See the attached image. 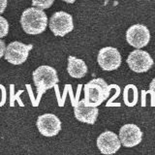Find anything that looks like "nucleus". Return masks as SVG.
Segmentation results:
<instances>
[{
  "instance_id": "obj_1",
  "label": "nucleus",
  "mask_w": 155,
  "mask_h": 155,
  "mask_svg": "<svg viewBox=\"0 0 155 155\" xmlns=\"http://www.w3.org/2000/svg\"><path fill=\"white\" fill-rule=\"evenodd\" d=\"M21 24L23 31L30 35H38L46 30L48 17L40 8H27L21 17Z\"/></svg>"
},
{
  "instance_id": "obj_2",
  "label": "nucleus",
  "mask_w": 155,
  "mask_h": 155,
  "mask_svg": "<svg viewBox=\"0 0 155 155\" xmlns=\"http://www.w3.org/2000/svg\"><path fill=\"white\" fill-rule=\"evenodd\" d=\"M113 85H109L101 78L91 80L84 85V99L87 105L92 107L100 106L109 98L110 91Z\"/></svg>"
},
{
  "instance_id": "obj_3",
  "label": "nucleus",
  "mask_w": 155,
  "mask_h": 155,
  "mask_svg": "<svg viewBox=\"0 0 155 155\" xmlns=\"http://www.w3.org/2000/svg\"><path fill=\"white\" fill-rule=\"evenodd\" d=\"M33 81L37 87V93H38V100L40 97L45 93V92L52 88L53 86L58 84V76L57 72L53 67L43 65L38 67L37 69L33 72Z\"/></svg>"
},
{
  "instance_id": "obj_4",
  "label": "nucleus",
  "mask_w": 155,
  "mask_h": 155,
  "mask_svg": "<svg viewBox=\"0 0 155 155\" xmlns=\"http://www.w3.org/2000/svg\"><path fill=\"white\" fill-rule=\"evenodd\" d=\"M48 26L55 36L63 37L74 30L73 17L70 14L63 11L55 12L50 18Z\"/></svg>"
},
{
  "instance_id": "obj_5",
  "label": "nucleus",
  "mask_w": 155,
  "mask_h": 155,
  "mask_svg": "<svg viewBox=\"0 0 155 155\" xmlns=\"http://www.w3.org/2000/svg\"><path fill=\"white\" fill-rule=\"evenodd\" d=\"M97 61L104 71H114L120 67L122 58L117 48L105 47L99 51Z\"/></svg>"
},
{
  "instance_id": "obj_6",
  "label": "nucleus",
  "mask_w": 155,
  "mask_h": 155,
  "mask_svg": "<svg viewBox=\"0 0 155 155\" xmlns=\"http://www.w3.org/2000/svg\"><path fill=\"white\" fill-rule=\"evenodd\" d=\"M126 62L130 69L136 73L147 72L154 64V61L149 53L140 48L131 51Z\"/></svg>"
},
{
  "instance_id": "obj_7",
  "label": "nucleus",
  "mask_w": 155,
  "mask_h": 155,
  "mask_svg": "<svg viewBox=\"0 0 155 155\" xmlns=\"http://www.w3.org/2000/svg\"><path fill=\"white\" fill-rule=\"evenodd\" d=\"M32 45H25L18 41L12 42L6 48L4 57L11 64L21 65L26 61L29 51L32 50Z\"/></svg>"
},
{
  "instance_id": "obj_8",
  "label": "nucleus",
  "mask_w": 155,
  "mask_h": 155,
  "mask_svg": "<svg viewBox=\"0 0 155 155\" xmlns=\"http://www.w3.org/2000/svg\"><path fill=\"white\" fill-rule=\"evenodd\" d=\"M126 41L131 47L135 48H142L150 41V32L143 24L136 23L130 26L126 31Z\"/></svg>"
},
{
  "instance_id": "obj_9",
  "label": "nucleus",
  "mask_w": 155,
  "mask_h": 155,
  "mask_svg": "<svg viewBox=\"0 0 155 155\" xmlns=\"http://www.w3.org/2000/svg\"><path fill=\"white\" fill-rule=\"evenodd\" d=\"M37 128L43 136L53 137L61 131V121L53 114H42L37 119Z\"/></svg>"
},
{
  "instance_id": "obj_10",
  "label": "nucleus",
  "mask_w": 155,
  "mask_h": 155,
  "mask_svg": "<svg viewBox=\"0 0 155 155\" xmlns=\"http://www.w3.org/2000/svg\"><path fill=\"white\" fill-rule=\"evenodd\" d=\"M119 139L123 147H133L142 142L143 132L136 124H124L119 130Z\"/></svg>"
},
{
  "instance_id": "obj_11",
  "label": "nucleus",
  "mask_w": 155,
  "mask_h": 155,
  "mask_svg": "<svg viewBox=\"0 0 155 155\" xmlns=\"http://www.w3.org/2000/svg\"><path fill=\"white\" fill-rule=\"evenodd\" d=\"M97 147L103 154H114L121 147L120 139L115 133L107 130L97 138Z\"/></svg>"
},
{
  "instance_id": "obj_12",
  "label": "nucleus",
  "mask_w": 155,
  "mask_h": 155,
  "mask_svg": "<svg viewBox=\"0 0 155 155\" xmlns=\"http://www.w3.org/2000/svg\"><path fill=\"white\" fill-rule=\"evenodd\" d=\"M99 110L97 107H92L86 104L85 99L81 100L75 106L74 114L75 117L81 122L87 124H94L98 117Z\"/></svg>"
},
{
  "instance_id": "obj_13",
  "label": "nucleus",
  "mask_w": 155,
  "mask_h": 155,
  "mask_svg": "<svg viewBox=\"0 0 155 155\" xmlns=\"http://www.w3.org/2000/svg\"><path fill=\"white\" fill-rule=\"evenodd\" d=\"M67 72L72 78L81 79L87 74V66L82 59H79L71 55L68 57Z\"/></svg>"
},
{
  "instance_id": "obj_14",
  "label": "nucleus",
  "mask_w": 155,
  "mask_h": 155,
  "mask_svg": "<svg viewBox=\"0 0 155 155\" xmlns=\"http://www.w3.org/2000/svg\"><path fill=\"white\" fill-rule=\"evenodd\" d=\"M123 100L126 106L133 107L138 102V89L133 84L125 86L123 91Z\"/></svg>"
},
{
  "instance_id": "obj_15",
  "label": "nucleus",
  "mask_w": 155,
  "mask_h": 155,
  "mask_svg": "<svg viewBox=\"0 0 155 155\" xmlns=\"http://www.w3.org/2000/svg\"><path fill=\"white\" fill-rule=\"evenodd\" d=\"M53 2H54V0H32V5L34 7L45 10L51 8Z\"/></svg>"
},
{
  "instance_id": "obj_16",
  "label": "nucleus",
  "mask_w": 155,
  "mask_h": 155,
  "mask_svg": "<svg viewBox=\"0 0 155 155\" xmlns=\"http://www.w3.org/2000/svg\"><path fill=\"white\" fill-rule=\"evenodd\" d=\"M9 32V23L7 19L0 16V39L5 37Z\"/></svg>"
},
{
  "instance_id": "obj_17",
  "label": "nucleus",
  "mask_w": 155,
  "mask_h": 155,
  "mask_svg": "<svg viewBox=\"0 0 155 155\" xmlns=\"http://www.w3.org/2000/svg\"><path fill=\"white\" fill-rule=\"evenodd\" d=\"M147 93L151 94V99H152V106H155V78L151 81L149 84V91H147Z\"/></svg>"
},
{
  "instance_id": "obj_18",
  "label": "nucleus",
  "mask_w": 155,
  "mask_h": 155,
  "mask_svg": "<svg viewBox=\"0 0 155 155\" xmlns=\"http://www.w3.org/2000/svg\"><path fill=\"white\" fill-rule=\"evenodd\" d=\"M6 45H5V42L3 40L0 39V58L2 56H4L5 51H6Z\"/></svg>"
},
{
  "instance_id": "obj_19",
  "label": "nucleus",
  "mask_w": 155,
  "mask_h": 155,
  "mask_svg": "<svg viewBox=\"0 0 155 155\" xmlns=\"http://www.w3.org/2000/svg\"><path fill=\"white\" fill-rule=\"evenodd\" d=\"M8 0H0V15H2L5 12V9L7 8Z\"/></svg>"
},
{
  "instance_id": "obj_20",
  "label": "nucleus",
  "mask_w": 155,
  "mask_h": 155,
  "mask_svg": "<svg viewBox=\"0 0 155 155\" xmlns=\"http://www.w3.org/2000/svg\"><path fill=\"white\" fill-rule=\"evenodd\" d=\"M62 1H64L66 3H69V4H72V3H74L76 0H62Z\"/></svg>"
}]
</instances>
